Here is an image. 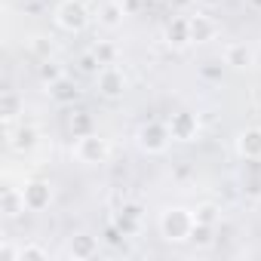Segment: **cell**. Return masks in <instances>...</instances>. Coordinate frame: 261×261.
<instances>
[{"label":"cell","instance_id":"52a82bcc","mask_svg":"<svg viewBox=\"0 0 261 261\" xmlns=\"http://www.w3.org/2000/svg\"><path fill=\"white\" fill-rule=\"evenodd\" d=\"M22 194H25V203H28V212H43L53 206V185L43 181V178H31L22 185Z\"/></svg>","mask_w":261,"mask_h":261},{"label":"cell","instance_id":"9c48e42d","mask_svg":"<svg viewBox=\"0 0 261 261\" xmlns=\"http://www.w3.org/2000/svg\"><path fill=\"white\" fill-rule=\"evenodd\" d=\"M37 142H40V133H37V126H31V123H22L19 129H10V133H7V145H10V151H16V154L34 151Z\"/></svg>","mask_w":261,"mask_h":261},{"label":"cell","instance_id":"ffe728a7","mask_svg":"<svg viewBox=\"0 0 261 261\" xmlns=\"http://www.w3.org/2000/svg\"><path fill=\"white\" fill-rule=\"evenodd\" d=\"M0 114H4V123H7V126L16 120V114H19V98H16V92H4V98H0Z\"/></svg>","mask_w":261,"mask_h":261},{"label":"cell","instance_id":"2e32d148","mask_svg":"<svg viewBox=\"0 0 261 261\" xmlns=\"http://www.w3.org/2000/svg\"><path fill=\"white\" fill-rule=\"evenodd\" d=\"M215 34H218V25L206 13L191 16V40L194 43H209V40H215Z\"/></svg>","mask_w":261,"mask_h":261},{"label":"cell","instance_id":"603a6c76","mask_svg":"<svg viewBox=\"0 0 261 261\" xmlns=\"http://www.w3.org/2000/svg\"><path fill=\"white\" fill-rule=\"evenodd\" d=\"M71 129H74V136H86V133H92V117H89L86 111L74 114V120H71Z\"/></svg>","mask_w":261,"mask_h":261},{"label":"cell","instance_id":"7c38bea8","mask_svg":"<svg viewBox=\"0 0 261 261\" xmlns=\"http://www.w3.org/2000/svg\"><path fill=\"white\" fill-rule=\"evenodd\" d=\"M68 255L74 261H89L98 255V237H89V233H74L71 243H68Z\"/></svg>","mask_w":261,"mask_h":261},{"label":"cell","instance_id":"7a4b0ae2","mask_svg":"<svg viewBox=\"0 0 261 261\" xmlns=\"http://www.w3.org/2000/svg\"><path fill=\"white\" fill-rule=\"evenodd\" d=\"M74 157L86 166H98V163H108L111 157V142L98 133H86V136H77L74 142Z\"/></svg>","mask_w":261,"mask_h":261},{"label":"cell","instance_id":"cb8c5ba5","mask_svg":"<svg viewBox=\"0 0 261 261\" xmlns=\"http://www.w3.org/2000/svg\"><path fill=\"white\" fill-rule=\"evenodd\" d=\"M212 233H215V227L197 224V227H194V233H191V240H194L197 246H203V249H206V246H212V243H215V237H212Z\"/></svg>","mask_w":261,"mask_h":261},{"label":"cell","instance_id":"7402d4cb","mask_svg":"<svg viewBox=\"0 0 261 261\" xmlns=\"http://www.w3.org/2000/svg\"><path fill=\"white\" fill-rule=\"evenodd\" d=\"M95 59L101 62V65H117V46L114 43H108V40H101V43H95Z\"/></svg>","mask_w":261,"mask_h":261},{"label":"cell","instance_id":"44dd1931","mask_svg":"<svg viewBox=\"0 0 261 261\" xmlns=\"http://www.w3.org/2000/svg\"><path fill=\"white\" fill-rule=\"evenodd\" d=\"M62 77H65L62 65H59V62H53V59H43V65H40V80L49 86V83H56V80H62Z\"/></svg>","mask_w":261,"mask_h":261},{"label":"cell","instance_id":"5b68a950","mask_svg":"<svg viewBox=\"0 0 261 261\" xmlns=\"http://www.w3.org/2000/svg\"><path fill=\"white\" fill-rule=\"evenodd\" d=\"M126 86H129V80H126L123 68H117V65H101L98 68V74H95L98 95H105V98H123Z\"/></svg>","mask_w":261,"mask_h":261},{"label":"cell","instance_id":"5bb4252c","mask_svg":"<svg viewBox=\"0 0 261 261\" xmlns=\"http://www.w3.org/2000/svg\"><path fill=\"white\" fill-rule=\"evenodd\" d=\"M126 16H129V13H126V7H123V0H108V4H101V10H98V25L108 28V31H117Z\"/></svg>","mask_w":261,"mask_h":261},{"label":"cell","instance_id":"ba28073f","mask_svg":"<svg viewBox=\"0 0 261 261\" xmlns=\"http://www.w3.org/2000/svg\"><path fill=\"white\" fill-rule=\"evenodd\" d=\"M142 215H145V209L139 203H123V209L114 215V227L123 237H136L142 230Z\"/></svg>","mask_w":261,"mask_h":261},{"label":"cell","instance_id":"3957f363","mask_svg":"<svg viewBox=\"0 0 261 261\" xmlns=\"http://www.w3.org/2000/svg\"><path fill=\"white\" fill-rule=\"evenodd\" d=\"M169 142H172L169 126L160 123V120L142 123V126H139V133H136V145H139V151H145V154H166Z\"/></svg>","mask_w":261,"mask_h":261},{"label":"cell","instance_id":"d6986e66","mask_svg":"<svg viewBox=\"0 0 261 261\" xmlns=\"http://www.w3.org/2000/svg\"><path fill=\"white\" fill-rule=\"evenodd\" d=\"M49 258V249L40 246V243H25L19 246V261H46Z\"/></svg>","mask_w":261,"mask_h":261},{"label":"cell","instance_id":"30bf717a","mask_svg":"<svg viewBox=\"0 0 261 261\" xmlns=\"http://www.w3.org/2000/svg\"><path fill=\"white\" fill-rule=\"evenodd\" d=\"M237 154L243 160H261V126H249L237 136Z\"/></svg>","mask_w":261,"mask_h":261},{"label":"cell","instance_id":"9a60e30c","mask_svg":"<svg viewBox=\"0 0 261 261\" xmlns=\"http://www.w3.org/2000/svg\"><path fill=\"white\" fill-rule=\"evenodd\" d=\"M224 65H230L237 71H246V68L255 65V53L246 43H227L224 46Z\"/></svg>","mask_w":261,"mask_h":261},{"label":"cell","instance_id":"8fae6325","mask_svg":"<svg viewBox=\"0 0 261 261\" xmlns=\"http://www.w3.org/2000/svg\"><path fill=\"white\" fill-rule=\"evenodd\" d=\"M166 43L172 46V49H185L188 43H194L191 40V19H185V16H175L169 25H166Z\"/></svg>","mask_w":261,"mask_h":261},{"label":"cell","instance_id":"e0dca14e","mask_svg":"<svg viewBox=\"0 0 261 261\" xmlns=\"http://www.w3.org/2000/svg\"><path fill=\"white\" fill-rule=\"evenodd\" d=\"M49 98L56 101V105H74L77 98H80V89H77V83L71 80V77H62V80H56V83H49Z\"/></svg>","mask_w":261,"mask_h":261},{"label":"cell","instance_id":"ac0fdd59","mask_svg":"<svg viewBox=\"0 0 261 261\" xmlns=\"http://www.w3.org/2000/svg\"><path fill=\"white\" fill-rule=\"evenodd\" d=\"M194 218H197V224L218 227V221H221V209H218L215 203H203V206H197V209H194Z\"/></svg>","mask_w":261,"mask_h":261},{"label":"cell","instance_id":"484cf974","mask_svg":"<svg viewBox=\"0 0 261 261\" xmlns=\"http://www.w3.org/2000/svg\"><path fill=\"white\" fill-rule=\"evenodd\" d=\"M34 49H37L43 59H49V53H53V43H46V37H37V40H34Z\"/></svg>","mask_w":261,"mask_h":261},{"label":"cell","instance_id":"8992f818","mask_svg":"<svg viewBox=\"0 0 261 261\" xmlns=\"http://www.w3.org/2000/svg\"><path fill=\"white\" fill-rule=\"evenodd\" d=\"M166 126H169L172 142H194L200 136V117L194 111H175V114H169Z\"/></svg>","mask_w":261,"mask_h":261},{"label":"cell","instance_id":"d4e9b609","mask_svg":"<svg viewBox=\"0 0 261 261\" xmlns=\"http://www.w3.org/2000/svg\"><path fill=\"white\" fill-rule=\"evenodd\" d=\"M98 68H101V62L95 59V53H86V56L80 59V71H86V74H98Z\"/></svg>","mask_w":261,"mask_h":261},{"label":"cell","instance_id":"6da1fadb","mask_svg":"<svg viewBox=\"0 0 261 261\" xmlns=\"http://www.w3.org/2000/svg\"><path fill=\"white\" fill-rule=\"evenodd\" d=\"M157 227H160V237L166 243H188L194 227H197V218H194V209H185V206H166L157 218Z\"/></svg>","mask_w":261,"mask_h":261},{"label":"cell","instance_id":"4fadbf2b","mask_svg":"<svg viewBox=\"0 0 261 261\" xmlns=\"http://www.w3.org/2000/svg\"><path fill=\"white\" fill-rule=\"evenodd\" d=\"M0 209H4L7 218H19V215L28 209L22 188H13V185L7 181V185H4V194H0Z\"/></svg>","mask_w":261,"mask_h":261},{"label":"cell","instance_id":"277c9868","mask_svg":"<svg viewBox=\"0 0 261 261\" xmlns=\"http://www.w3.org/2000/svg\"><path fill=\"white\" fill-rule=\"evenodd\" d=\"M56 25L68 34H80L89 25V10L83 0H62L56 7Z\"/></svg>","mask_w":261,"mask_h":261}]
</instances>
